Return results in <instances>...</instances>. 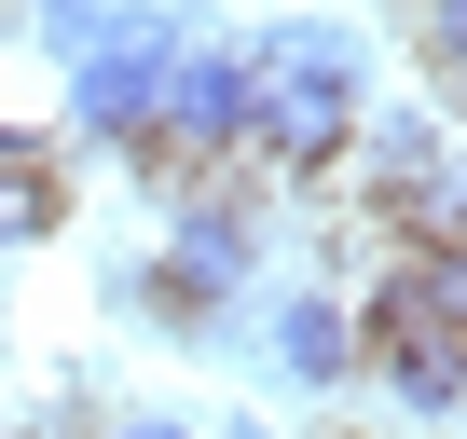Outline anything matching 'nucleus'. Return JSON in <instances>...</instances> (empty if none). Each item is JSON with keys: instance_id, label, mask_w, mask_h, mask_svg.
Here are the masks:
<instances>
[{"instance_id": "1a4fd4ad", "label": "nucleus", "mask_w": 467, "mask_h": 439, "mask_svg": "<svg viewBox=\"0 0 467 439\" xmlns=\"http://www.w3.org/2000/svg\"><path fill=\"white\" fill-rule=\"evenodd\" d=\"M426 69L467 97V0H426Z\"/></svg>"}, {"instance_id": "423d86ee", "label": "nucleus", "mask_w": 467, "mask_h": 439, "mask_svg": "<svg viewBox=\"0 0 467 439\" xmlns=\"http://www.w3.org/2000/svg\"><path fill=\"white\" fill-rule=\"evenodd\" d=\"M56 220H69V165H56V151H15V165H0V261L42 248Z\"/></svg>"}, {"instance_id": "20e7f679", "label": "nucleus", "mask_w": 467, "mask_h": 439, "mask_svg": "<svg viewBox=\"0 0 467 439\" xmlns=\"http://www.w3.org/2000/svg\"><path fill=\"white\" fill-rule=\"evenodd\" d=\"M371 220H385L399 248H467V151H426L412 179H385Z\"/></svg>"}, {"instance_id": "39448f33", "label": "nucleus", "mask_w": 467, "mask_h": 439, "mask_svg": "<svg viewBox=\"0 0 467 439\" xmlns=\"http://www.w3.org/2000/svg\"><path fill=\"white\" fill-rule=\"evenodd\" d=\"M275 371H289V384H344V371H358V316L317 302V289H289V302H275Z\"/></svg>"}, {"instance_id": "6e6552de", "label": "nucleus", "mask_w": 467, "mask_h": 439, "mask_svg": "<svg viewBox=\"0 0 467 439\" xmlns=\"http://www.w3.org/2000/svg\"><path fill=\"white\" fill-rule=\"evenodd\" d=\"M42 42H56L69 69H83V56H110V42H124V0H42Z\"/></svg>"}, {"instance_id": "0eeeda50", "label": "nucleus", "mask_w": 467, "mask_h": 439, "mask_svg": "<svg viewBox=\"0 0 467 439\" xmlns=\"http://www.w3.org/2000/svg\"><path fill=\"white\" fill-rule=\"evenodd\" d=\"M371 371H385V398H399V412H467V357H440V343L371 357Z\"/></svg>"}, {"instance_id": "9d476101", "label": "nucleus", "mask_w": 467, "mask_h": 439, "mask_svg": "<svg viewBox=\"0 0 467 439\" xmlns=\"http://www.w3.org/2000/svg\"><path fill=\"white\" fill-rule=\"evenodd\" d=\"M110 439H192V425H165V412H124V425H110Z\"/></svg>"}, {"instance_id": "f257e3e1", "label": "nucleus", "mask_w": 467, "mask_h": 439, "mask_svg": "<svg viewBox=\"0 0 467 439\" xmlns=\"http://www.w3.org/2000/svg\"><path fill=\"white\" fill-rule=\"evenodd\" d=\"M248 69H262L248 165H275V179H330V165L358 151V124H371V56H358L344 28H262Z\"/></svg>"}, {"instance_id": "7ed1b4c3", "label": "nucleus", "mask_w": 467, "mask_h": 439, "mask_svg": "<svg viewBox=\"0 0 467 439\" xmlns=\"http://www.w3.org/2000/svg\"><path fill=\"white\" fill-rule=\"evenodd\" d=\"M248 124H262V69L248 56H179L165 69V151H179V179L192 165H220V151H248Z\"/></svg>"}, {"instance_id": "f03ea898", "label": "nucleus", "mask_w": 467, "mask_h": 439, "mask_svg": "<svg viewBox=\"0 0 467 439\" xmlns=\"http://www.w3.org/2000/svg\"><path fill=\"white\" fill-rule=\"evenodd\" d=\"M165 69H179V0H124V42L69 69V124L110 138V151H138L165 124Z\"/></svg>"}, {"instance_id": "9b49d317", "label": "nucleus", "mask_w": 467, "mask_h": 439, "mask_svg": "<svg viewBox=\"0 0 467 439\" xmlns=\"http://www.w3.org/2000/svg\"><path fill=\"white\" fill-rule=\"evenodd\" d=\"M220 439H262V425H220Z\"/></svg>"}]
</instances>
